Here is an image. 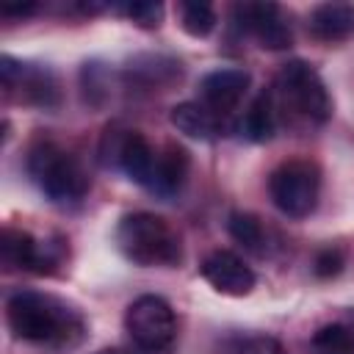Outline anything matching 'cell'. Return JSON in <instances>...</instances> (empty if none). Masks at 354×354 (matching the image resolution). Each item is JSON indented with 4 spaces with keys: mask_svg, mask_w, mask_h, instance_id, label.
<instances>
[{
    "mask_svg": "<svg viewBox=\"0 0 354 354\" xmlns=\"http://www.w3.org/2000/svg\"><path fill=\"white\" fill-rule=\"evenodd\" d=\"M6 321L14 337L50 348H72L86 332V321L72 304L41 290H14L6 299Z\"/></svg>",
    "mask_w": 354,
    "mask_h": 354,
    "instance_id": "6da1fadb",
    "label": "cell"
},
{
    "mask_svg": "<svg viewBox=\"0 0 354 354\" xmlns=\"http://www.w3.org/2000/svg\"><path fill=\"white\" fill-rule=\"evenodd\" d=\"M116 246L133 266L141 268H171L183 260V243L177 232L169 227L166 218L147 210H136L119 218Z\"/></svg>",
    "mask_w": 354,
    "mask_h": 354,
    "instance_id": "7a4b0ae2",
    "label": "cell"
},
{
    "mask_svg": "<svg viewBox=\"0 0 354 354\" xmlns=\"http://www.w3.org/2000/svg\"><path fill=\"white\" fill-rule=\"evenodd\" d=\"M277 113L290 124H326L332 116V97L321 75L307 61H288L271 88Z\"/></svg>",
    "mask_w": 354,
    "mask_h": 354,
    "instance_id": "3957f363",
    "label": "cell"
},
{
    "mask_svg": "<svg viewBox=\"0 0 354 354\" xmlns=\"http://www.w3.org/2000/svg\"><path fill=\"white\" fill-rule=\"evenodd\" d=\"M25 169L30 180L39 185V191L50 202H58V205L80 202L91 185L83 163L72 152L58 147L55 141H36L28 149Z\"/></svg>",
    "mask_w": 354,
    "mask_h": 354,
    "instance_id": "277c9868",
    "label": "cell"
},
{
    "mask_svg": "<svg viewBox=\"0 0 354 354\" xmlns=\"http://www.w3.org/2000/svg\"><path fill=\"white\" fill-rule=\"evenodd\" d=\"M268 194L279 213L290 218H304L318 205L321 171L310 160H285L271 171Z\"/></svg>",
    "mask_w": 354,
    "mask_h": 354,
    "instance_id": "5b68a950",
    "label": "cell"
},
{
    "mask_svg": "<svg viewBox=\"0 0 354 354\" xmlns=\"http://www.w3.org/2000/svg\"><path fill=\"white\" fill-rule=\"evenodd\" d=\"M124 329L141 351L160 354L177 337V318L166 299H160L155 293H144L127 304Z\"/></svg>",
    "mask_w": 354,
    "mask_h": 354,
    "instance_id": "8992f818",
    "label": "cell"
},
{
    "mask_svg": "<svg viewBox=\"0 0 354 354\" xmlns=\"http://www.w3.org/2000/svg\"><path fill=\"white\" fill-rule=\"evenodd\" d=\"M66 254L64 241H36L25 230L6 227L0 235V260L8 271L50 274Z\"/></svg>",
    "mask_w": 354,
    "mask_h": 354,
    "instance_id": "52a82bcc",
    "label": "cell"
},
{
    "mask_svg": "<svg viewBox=\"0 0 354 354\" xmlns=\"http://www.w3.org/2000/svg\"><path fill=\"white\" fill-rule=\"evenodd\" d=\"M232 22L263 50H288L293 44L290 19L277 3H238L232 8Z\"/></svg>",
    "mask_w": 354,
    "mask_h": 354,
    "instance_id": "ba28073f",
    "label": "cell"
},
{
    "mask_svg": "<svg viewBox=\"0 0 354 354\" xmlns=\"http://www.w3.org/2000/svg\"><path fill=\"white\" fill-rule=\"evenodd\" d=\"M0 77H3V88L6 91L19 88V100L28 105L53 108L61 100L58 80L44 66H33V64H22L11 55H0Z\"/></svg>",
    "mask_w": 354,
    "mask_h": 354,
    "instance_id": "9c48e42d",
    "label": "cell"
},
{
    "mask_svg": "<svg viewBox=\"0 0 354 354\" xmlns=\"http://www.w3.org/2000/svg\"><path fill=\"white\" fill-rule=\"evenodd\" d=\"M249 86H252V75L241 66L213 69V72L202 75V80H199V102L207 111H213L216 116L227 119L241 105Z\"/></svg>",
    "mask_w": 354,
    "mask_h": 354,
    "instance_id": "30bf717a",
    "label": "cell"
},
{
    "mask_svg": "<svg viewBox=\"0 0 354 354\" xmlns=\"http://www.w3.org/2000/svg\"><path fill=\"white\" fill-rule=\"evenodd\" d=\"M199 274L213 290H218L224 296H249L254 290V282H257L252 266H246V260L230 249L210 252L202 260Z\"/></svg>",
    "mask_w": 354,
    "mask_h": 354,
    "instance_id": "8fae6325",
    "label": "cell"
},
{
    "mask_svg": "<svg viewBox=\"0 0 354 354\" xmlns=\"http://www.w3.org/2000/svg\"><path fill=\"white\" fill-rule=\"evenodd\" d=\"M124 83L141 91H163L183 77V64L180 58L169 53H138L127 61L122 72Z\"/></svg>",
    "mask_w": 354,
    "mask_h": 354,
    "instance_id": "7c38bea8",
    "label": "cell"
},
{
    "mask_svg": "<svg viewBox=\"0 0 354 354\" xmlns=\"http://www.w3.org/2000/svg\"><path fill=\"white\" fill-rule=\"evenodd\" d=\"M307 30L318 41H343L354 33V6L351 3H321L307 17Z\"/></svg>",
    "mask_w": 354,
    "mask_h": 354,
    "instance_id": "4fadbf2b",
    "label": "cell"
},
{
    "mask_svg": "<svg viewBox=\"0 0 354 354\" xmlns=\"http://www.w3.org/2000/svg\"><path fill=\"white\" fill-rule=\"evenodd\" d=\"M169 122L177 127V133H183L194 141H213L224 130V119L216 116L213 111H207L199 100L174 105L169 113Z\"/></svg>",
    "mask_w": 354,
    "mask_h": 354,
    "instance_id": "5bb4252c",
    "label": "cell"
},
{
    "mask_svg": "<svg viewBox=\"0 0 354 354\" xmlns=\"http://www.w3.org/2000/svg\"><path fill=\"white\" fill-rule=\"evenodd\" d=\"M277 102H274V94L271 91H260L249 108L241 113V119L235 122V130L246 138V141H254V144H263V141H271L274 138V130H277Z\"/></svg>",
    "mask_w": 354,
    "mask_h": 354,
    "instance_id": "9a60e30c",
    "label": "cell"
},
{
    "mask_svg": "<svg viewBox=\"0 0 354 354\" xmlns=\"http://www.w3.org/2000/svg\"><path fill=\"white\" fill-rule=\"evenodd\" d=\"M188 169H191L188 152L177 144H169L163 152H158V169H155V180H152L149 191L160 199H171L185 185Z\"/></svg>",
    "mask_w": 354,
    "mask_h": 354,
    "instance_id": "2e32d148",
    "label": "cell"
},
{
    "mask_svg": "<svg viewBox=\"0 0 354 354\" xmlns=\"http://www.w3.org/2000/svg\"><path fill=\"white\" fill-rule=\"evenodd\" d=\"M227 232L232 235L235 243H241L243 249H249L254 254H266V249H268V232L254 213L232 210L227 216Z\"/></svg>",
    "mask_w": 354,
    "mask_h": 354,
    "instance_id": "e0dca14e",
    "label": "cell"
},
{
    "mask_svg": "<svg viewBox=\"0 0 354 354\" xmlns=\"http://www.w3.org/2000/svg\"><path fill=\"white\" fill-rule=\"evenodd\" d=\"M310 354H354V324L332 321L313 332Z\"/></svg>",
    "mask_w": 354,
    "mask_h": 354,
    "instance_id": "ac0fdd59",
    "label": "cell"
},
{
    "mask_svg": "<svg viewBox=\"0 0 354 354\" xmlns=\"http://www.w3.org/2000/svg\"><path fill=\"white\" fill-rule=\"evenodd\" d=\"M177 19H180V28L194 36V39H205L213 33L218 17H216V8L210 3H202V0H183L177 3Z\"/></svg>",
    "mask_w": 354,
    "mask_h": 354,
    "instance_id": "d6986e66",
    "label": "cell"
},
{
    "mask_svg": "<svg viewBox=\"0 0 354 354\" xmlns=\"http://www.w3.org/2000/svg\"><path fill=\"white\" fill-rule=\"evenodd\" d=\"M116 11L124 14L130 22H136L138 28H158L163 22V3H152V0L122 3L116 6Z\"/></svg>",
    "mask_w": 354,
    "mask_h": 354,
    "instance_id": "ffe728a7",
    "label": "cell"
},
{
    "mask_svg": "<svg viewBox=\"0 0 354 354\" xmlns=\"http://www.w3.org/2000/svg\"><path fill=\"white\" fill-rule=\"evenodd\" d=\"M343 252L337 249V246H326V249H321L318 254H315V260H313V274L318 277V279H332V277H337L340 271H343Z\"/></svg>",
    "mask_w": 354,
    "mask_h": 354,
    "instance_id": "44dd1931",
    "label": "cell"
},
{
    "mask_svg": "<svg viewBox=\"0 0 354 354\" xmlns=\"http://www.w3.org/2000/svg\"><path fill=\"white\" fill-rule=\"evenodd\" d=\"M232 354H285L282 343L271 335H252V337H243Z\"/></svg>",
    "mask_w": 354,
    "mask_h": 354,
    "instance_id": "7402d4cb",
    "label": "cell"
},
{
    "mask_svg": "<svg viewBox=\"0 0 354 354\" xmlns=\"http://www.w3.org/2000/svg\"><path fill=\"white\" fill-rule=\"evenodd\" d=\"M36 11H39L36 3H17V6H3V8H0L3 17H30V14H36Z\"/></svg>",
    "mask_w": 354,
    "mask_h": 354,
    "instance_id": "603a6c76",
    "label": "cell"
},
{
    "mask_svg": "<svg viewBox=\"0 0 354 354\" xmlns=\"http://www.w3.org/2000/svg\"><path fill=\"white\" fill-rule=\"evenodd\" d=\"M94 354H119V351H113V348H102V351H94Z\"/></svg>",
    "mask_w": 354,
    "mask_h": 354,
    "instance_id": "cb8c5ba5",
    "label": "cell"
}]
</instances>
